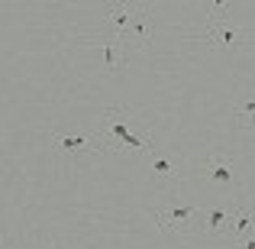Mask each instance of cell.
Segmentation results:
<instances>
[{
	"label": "cell",
	"instance_id": "cell-1",
	"mask_svg": "<svg viewBox=\"0 0 255 249\" xmlns=\"http://www.w3.org/2000/svg\"><path fill=\"white\" fill-rule=\"evenodd\" d=\"M126 117H129V110H123V107H110V110H107V123H104V130L97 133V139L104 143V152L107 149H123V152L152 149L149 136H145V133H132L129 123H126Z\"/></svg>",
	"mask_w": 255,
	"mask_h": 249
},
{
	"label": "cell",
	"instance_id": "cell-2",
	"mask_svg": "<svg viewBox=\"0 0 255 249\" xmlns=\"http://www.w3.org/2000/svg\"><path fill=\"white\" fill-rule=\"evenodd\" d=\"M132 13H136V3H107L104 6L107 32L126 42V36H129V23H132Z\"/></svg>",
	"mask_w": 255,
	"mask_h": 249
},
{
	"label": "cell",
	"instance_id": "cell-3",
	"mask_svg": "<svg viewBox=\"0 0 255 249\" xmlns=\"http://www.w3.org/2000/svg\"><path fill=\"white\" fill-rule=\"evenodd\" d=\"M197 207H171V211H158L155 220L162 230H191L197 227Z\"/></svg>",
	"mask_w": 255,
	"mask_h": 249
},
{
	"label": "cell",
	"instance_id": "cell-4",
	"mask_svg": "<svg viewBox=\"0 0 255 249\" xmlns=\"http://www.w3.org/2000/svg\"><path fill=\"white\" fill-rule=\"evenodd\" d=\"M152 36V19H149V6L136 3V13H132V23H129V36H126V42L132 45H145Z\"/></svg>",
	"mask_w": 255,
	"mask_h": 249
},
{
	"label": "cell",
	"instance_id": "cell-5",
	"mask_svg": "<svg viewBox=\"0 0 255 249\" xmlns=\"http://www.w3.org/2000/svg\"><path fill=\"white\" fill-rule=\"evenodd\" d=\"M204 39H207V45H236L243 36H239V29L230 26V23H207Z\"/></svg>",
	"mask_w": 255,
	"mask_h": 249
},
{
	"label": "cell",
	"instance_id": "cell-6",
	"mask_svg": "<svg viewBox=\"0 0 255 249\" xmlns=\"http://www.w3.org/2000/svg\"><path fill=\"white\" fill-rule=\"evenodd\" d=\"M117 42H123V39L110 36V32H104V39H94V45L100 49V55H104L107 71H110V75H117V71H120V52H117Z\"/></svg>",
	"mask_w": 255,
	"mask_h": 249
},
{
	"label": "cell",
	"instance_id": "cell-7",
	"mask_svg": "<svg viewBox=\"0 0 255 249\" xmlns=\"http://www.w3.org/2000/svg\"><path fill=\"white\" fill-rule=\"evenodd\" d=\"M255 224V207H243V211H236V220H230V227H226V237L233 240V243H239V240H246V230Z\"/></svg>",
	"mask_w": 255,
	"mask_h": 249
},
{
	"label": "cell",
	"instance_id": "cell-8",
	"mask_svg": "<svg viewBox=\"0 0 255 249\" xmlns=\"http://www.w3.org/2000/svg\"><path fill=\"white\" fill-rule=\"evenodd\" d=\"M207 181H213V185H226V181H233V162L226 156H217L207 162V172H204Z\"/></svg>",
	"mask_w": 255,
	"mask_h": 249
},
{
	"label": "cell",
	"instance_id": "cell-9",
	"mask_svg": "<svg viewBox=\"0 0 255 249\" xmlns=\"http://www.w3.org/2000/svg\"><path fill=\"white\" fill-rule=\"evenodd\" d=\"M230 220H233V214H226V211H220V207H213V211H204L200 214V230H226L230 227Z\"/></svg>",
	"mask_w": 255,
	"mask_h": 249
},
{
	"label": "cell",
	"instance_id": "cell-10",
	"mask_svg": "<svg viewBox=\"0 0 255 249\" xmlns=\"http://www.w3.org/2000/svg\"><path fill=\"white\" fill-rule=\"evenodd\" d=\"M239 113V123L246 126V130H255V100H243V104L236 107Z\"/></svg>",
	"mask_w": 255,
	"mask_h": 249
},
{
	"label": "cell",
	"instance_id": "cell-11",
	"mask_svg": "<svg viewBox=\"0 0 255 249\" xmlns=\"http://www.w3.org/2000/svg\"><path fill=\"white\" fill-rule=\"evenodd\" d=\"M152 168H155L158 175H171V172H174V165H171V162H168L165 156H158L155 149H152Z\"/></svg>",
	"mask_w": 255,
	"mask_h": 249
},
{
	"label": "cell",
	"instance_id": "cell-12",
	"mask_svg": "<svg viewBox=\"0 0 255 249\" xmlns=\"http://www.w3.org/2000/svg\"><path fill=\"white\" fill-rule=\"evenodd\" d=\"M236 249H255V237H246V240H239V246Z\"/></svg>",
	"mask_w": 255,
	"mask_h": 249
},
{
	"label": "cell",
	"instance_id": "cell-13",
	"mask_svg": "<svg viewBox=\"0 0 255 249\" xmlns=\"http://www.w3.org/2000/svg\"><path fill=\"white\" fill-rule=\"evenodd\" d=\"M10 249H32V246H19V243H13ZM39 249H42V246H39Z\"/></svg>",
	"mask_w": 255,
	"mask_h": 249
},
{
	"label": "cell",
	"instance_id": "cell-14",
	"mask_svg": "<svg viewBox=\"0 0 255 249\" xmlns=\"http://www.w3.org/2000/svg\"><path fill=\"white\" fill-rule=\"evenodd\" d=\"M42 249H62V246H55V243H52V246H42Z\"/></svg>",
	"mask_w": 255,
	"mask_h": 249
}]
</instances>
